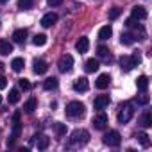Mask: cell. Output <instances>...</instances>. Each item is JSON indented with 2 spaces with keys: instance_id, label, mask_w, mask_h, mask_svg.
Returning a JSON list of instances; mask_svg holds the SVG:
<instances>
[{
  "instance_id": "27",
  "label": "cell",
  "mask_w": 152,
  "mask_h": 152,
  "mask_svg": "<svg viewBox=\"0 0 152 152\" xmlns=\"http://www.w3.org/2000/svg\"><path fill=\"white\" fill-rule=\"evenodd\" d=\"M36 107H38V100H36V99H29V100L25 102V106H23V109H25L27 113H34Z\"/></svg>"
},
{
  "instance_id": "13",
  "label": "cell",
  "mask_w": 152,
  "mask_h": 152,
  "mask_svg": "<svg viewBox=\"0 0 152 152\" xmlns=\"http://www.w3.org/2000/svg\"><path fill=\"white\" fill-rule=\"evenodd\" d=\"M56 22H57V15H56V13H47V15L41 18V25H43L45 29H47V27H52Z\"/></svg>"
},
{
  "instance_id": "20",
  "label": "cell",
  "mask_w": 152,
  "mask_h": 152,
  "mask_svg": "<svg viewBox=\"0 0 152 152\" xmlns=\"http://www.w3.org/2000/svg\"><path fill=\"white\" fill-rule=\"evenodd\" d=\"M111 34H113L111 25H104V27H100V31H99V38H100L102 41H104V39H109Z\"/></svg>"
},
{
  "instance_id": "17",
  "label": "cell",
  "mask_w": 152,
  "mask_h": 152,
  "mask_svg": "<svg viewBox=\"0 0 152 152\" xmlns=\"http://www.w3.org/2000/svg\"><path fill=\"white\" fill-rule=\"evenodd\" d=\"M27 39V29H18L13 32V41L15 43H23Z\"/></svg>"
},
{
  "instance_id": "16",
  "label": "cell",
  "mask_w": 152,
  "mask_h": 152,
  "mask_svg": "<svg viewBox=\"0 0 152 152\" xmlns=\"http://www.w3.org/2000/svg\"><path fill=\"white\" fill-rule=\"evenodd\" d=\"M13 52V45L7 41V39H2L0 38V56H9Z\"/></svg>"
},
{
  "instance_id": "40",
  "label": "cell",
  "mask_w": 152,
  "mask_h": 152,
  "mask_svg": "<svg viewBox=\"0 0 152 152\" xmlns=\"http://www.w3.org/2000/svg\"><path fill=\"white\" fill-rule=\"evenodd\" d=\"M2 70H4V64H2V63H0V73H2Z\"/></svg>"
},
{
  "instance_id": "14",
  "label": "cell",
  "mask_w": 152,
  "mask_h": 152,
  "mask_svg": "<svg viewBox=\"0 0 152 152\" xmlns=\"http://www.w3.org/2000/svg\"><path fill=\"white\" fill-rule=\"evenodd\" d=\"M100 68V63H99V59H88L86 61V64H84V70H86V73H95L97 70Z\"/></svg>"
},
{
  "instance_id": "4",
  "label": "cell",
  "mask_w": 152,
  "mask_h": 152,
  "mask_svg": "<svg viewBox=\"0 0 152 152\" xmlns=\"http://www.w3.org/2000/svg\"><path fill=\"white\" fill-rule=\"evenodd\" d=\"M107 147H118L120 143H122V136H120V132L118 131H109V132H106L104 134V140H102Z\"/></svg>"
},
{
  "instance_id": "11",
  "label": "cell",
  "mask_w": 152,
  "mask_h": 152,
  "mask_svg": "<svg viewBox=\"0 0 152 152\" xmlns=\"http://www.w3.org/2000/svg\"><path fill=\"white\" fill-rule=\"evenodd\" d=\"M32 66H34L32 70H34V73H36V75H43V73L48 70V64H47V61H43V59H36Z\"/></svg>"
},
{
  "instance_id": "42",
  "label": "cell",
  "mask_w": 152,
  "mask_h": 152,
  "mask_svg": "<svg viewBox=\"0 0 152 152\" xmlns=\"http://www.w3.org/2000/svg\"><path fill=\"white\" fill-rule=\"evenodd\" d=\"M0 102H2V97H0Z\"/></svg>"
},
{
  "instance_id": "1",
  "label": "cell",
  "mask_w": 152,
  "mask_h": 152,
  "mask_svg": "<svg viewBox=\"0 0 152 152\" xmlns=\"http://www.w3.org/2000/svg\"><path fill=\"white\" fill-rule=\"evenodd\" d=\"M90 141V132L86 129H75L70 136V143L75 145V147H83Z\"/></svg>"
},
{
  "instance_id": "6",
  "label": "cell",
  "mask_w": 152,
  "mask_h": 152,
  "mask_svg": "<svg viewBox=\"0 0 152 152\" xmlns=\"http://www.w3.org/2000/svg\"><path fill=\"white\" fill-rule=\"evenodd\" d=\"M109 84H111V75L109 73H100L95 81V86L99 90H106V88H109Z\"/></svg>"
},
{
  "instance_id": "38",
  "label": "cell",
  "mask_w": 152,
  "mask_h": 152,
  "mask_svg": "<svg viewBox=\"0 0 152 152\" xmlns=\"http://www.w3.org/2000/svg\"><path fill=\"white\" fill-rule=\"evenodd\" d=\"M7 86V79L6 77H0V90H4Z\"/></svg>"
},
{
  "instance_id": "3",
  "label": "cell",
  "mask_w": 152,
  "mask_h": 152,
  "mask_svg": "<svg viewBox=\"0 0 152 152\" xmlns=\"http://www.w3.org/2000/svg\"><path fill=\"white\" fill-rule=\"evenodd\" d=\"M132 115H134V109H132V104L131 102H127V104H124L122 107H120V111H118V124H127V122H131V118H132Z\"/></svg>"
},
{
  "instance_id": "35",
  "label": "cell",
  "mask_w": 152,
  "mask_h": 152,
  "mask_svg": "<svg viewBox=\"0 0 152 152\" xmlns=\"http://www.w3.org/2000/svg\"><path fill=\"white\" fill-rule=\"evenodd\" d=\"M148 102H150V97H148V95H141V97L138 99V104H140V106H147Z\"/></svg>"
},
{
  "instance_id": "39",
  "label": "cell",
  "mask_w": 152,
  "mask_h": 152,
  "mask_svg": "<svg viewBox=\"0 0 152 152\" xmlns=\"http://www.w3.org/2000/svg\"><path fill=\"white\" fill-rule=\"evenodd\" d=\"M13 124H20V113H15V116H13Z\"/></svg>"
},
{
  "instance_id": "31",
  "label": "cell",
  "mask_w": 152,
  "mask_h": 152,
  "mask_svg": "<svg viewBox=\"0 0 152 152\" xmlns=\"http://www.w3.org/2000/svg\"><path fill=\"white\" fill-rule=\"evenodd\" d=\"M34 6V0H18V9L25 11V9H31Z\"/></svg>"
},
{
  "instance_id": "21",
  "label": "cell",
  "mask_w": 152,
  "mask_h": 152,
  "mask_svg": "<svg viewBox=\"0 0 152 152\" xmlns=\"http://www.w3.org/2000/svg\"><path fill=\"white\" fill-rule=\"evenodd\" d=\"M57 84H59V81H57L56 77H48V79H45V83H43V90H47V91L56 90Z\"/></svg>"
},
{
  "instance_id": "15",
  "label": "cell",
  "mask_w": 152,
  "mask_h": 152,
  "mask_svg": "<svg viewBox=\"0 0 152 152\" xmlns=\"http://www.w3.org/2000/svg\"><path fill=\"white\" fill-rule=\"evenodd\" d=\"M75 48H77V52H81V54H86L88 48H90V39L86 36H83L77 43H75Z\"/></svg>"
},
{
  "instance_id": "5",
  "label": "cell",
  "mask_w": 152,
  "mask_h": 152,
  "mask_svg": "<svg viewBox=\"0 0 152 152\" xmlns=\"http://www.w3.org/2000/svg\"><path fill=\"white\" fill-rule=\"evenodd\" d=\"M57 68H59V72H63V73H68V72H72V68H73V57H72L70 54H64V56L59 59V63H57Z\"/></svg>"
},
{
  "instance_id": "41",
  "label": "cell",
  "mask_w": 152,
  "mask_h": 152,
  "mask_svg": "<svg viewBox=\"0 0 152 152\" xmlns=\"http://www.w3.org/2000/svg\"><path fill=\"white\" fill-rule=\"evenodd\" d=\"M7 2V0H0V4H6Z\"/></svg>"
},
{
  "instance_id": "36",
  "label": "cell",
  "mask_w": 152,
  "mask_h": 152,
  "mask_svg": "<svg viewBox=\"0 0 152 152\" xmlns=\"http://www.w3.org/2000/svg\"><path fill=\"white\" fill-rule=\"evenodd\" d=\"M63 4V0H48V6L50 7H57V6H61Z\"/></svg>"
},
{
  "instance_id": "12",
  "label": "cell",
  "mask_w": 152,
  "mask_h": 152,
  "mask_svg": "<svg viewBox=\"0 0 152 152\" xmlns=\"http://www.w3.org/2000/svg\"><path fill=\"white\" fill-rule=\"evenodd\" d=\"M131 15H132V18H136V20H145V18H147V9H145L143 6H134L132 11H131Z\"/></svg>"
},
{
  "instance_id": "37",
  "label": "cell",
  "mask_w": 152,
  "mask_h": 152,
  "mask_svg": "<svg viewBox=\"0 0 152 152\" xmlns=\"http://www.w3.org/2000/svg\"><path fill=\"white\" fill-rule=\"evenodd\" d=\"M132 59H134V63H136V66L141 63V56H140V52H134L132 54Z\"/></svg>"
},
{
  "instance_id": "32",
  "label": "cell",
  "mask_w": 152,
  "mask_h": 152,
  "mask_svg": "<svg viewBox=\"0 0 152 152\" xmlns=\"http://www.w3.org/2000/svg\"><path fill=\"white\" fill-rule=\"evenodd\" d=\"M141 125H143V127H150V125H152V115H150V113H145V115L141 116Z\"/></svg>"
},
{
  "instance_id": "25",
  "label": "cell",
  "mask_w": 152,
  "mask_h": 152,
  "mask_svg": "<svg viewBox=\"0 0 152 152\" xmlns=\"http://www.w3.org/2000/svg\"><path fill=\"white\" fill-rule=\"evenodd\" d=\"M7 100H9V104H18V100H20V90L13 88L9 91V95H7Z\"/></svg>"
},
{
  "instance_id": "33",
  "label": "cell",
  "mask_w": 152,
  "mask_h": 152,
  "mask_svg": "<svg viewBox=\"0 0 152 152\" xmlns=\"http://www.w3.org/2000/svg\"><path fill=\"white\" fill-rule=\"evenodd\" d=\"M18 86H20V90H23V91H29V90H31L29 79H18Z\"/></svg>"
},
{
  "instance_id": "23",
  "label": "cell",
  "mask_w": 152,
  "mask_h": 152,
  "mask_svg": "<svg viewBox=\"0 0 152 152\" xmlns=\"http://www.w3.org/2000/svg\"><path fill=\"white\" fill-rule=\"evenodd\" d=\"M23 66H25L23 57H15V59L11 61V68H13L15 72H22V70H23Z\"/></svg>"
},
{
  "instance_id": "7",
  "label": "cell",
  "mask_w": 152,
  "mask_h": 152,
  "mask_svg": "<svg viewBox=\"0 0 152 152\" xmlns=\"http://www.w3.org/2000/svg\"><path fill=\"white\" fill-rule=\"evenodd\" d=\"M109 102H111L109 95H99V97H95L93 107H95L97 111H102V109H106V106H109Z\"/></svg>"
},
{
  "instance_id": "18",
  "label": "cell",
  "mask_w": 152,
  "mask_h": 152,
  "mask_svg": "<svg viewBox=\"0 0 152 152\" xmlns=\"http://www.w3.org/2000/svg\"><path fill=\"white\" fill-rule=\"evenodd\" d=\"M34 138H36V145H38L39 150H45V148L48 147V143H50V138H47V136H43V134L34 136Z\"/></svg>"
},
{
  "instance_id": "2",
  "label": "cell",
  "mask_w": 152,
  "mask_h": 152,
  "mask_svg": "<svg viewBox=\"0 0 152 152\" xmlns=\"http://www.w3.org/2000/svg\"><path fill=\"white\" fill-rule=\"evenodd\" d=\"M84 113H86V107L79 100H73L66 106V116H70V118H81V116H84Z\"/></svg>"
},
{
  "instance_id": "22",
  "label": "cell",
  "mask_w": 152,
  "mask_h": 152,
  "mask_svg": "<svg viewBox=\"0 0 152 152\" xmlns=\"http://www.w3.org/2000/svg\"><path fill=\"white\" fill-rule=\"evenodd\" d=\"M97 56H99L100 59H104V61H109V59H111L109 48H107V47H104V45H100V47L97 48Z\"/></svg>"
},
{
  "instance_id": "10",
  "label": "cell",
  "mask_w": 152,
  "mask_h": 152,
  "mask_svg": "<svg viewBox=\"0 0 152 152\" xmlns=\"http://www.w3.org/2000/svg\"><path fill=\"white\" fill-rule=\"evenodd\" d=\"M88 88H90V83H88L86 77H79V79L73 81V90L75 91H88Z\"/></svg>"
},
{
  "instance_id": "29",
  "label": "cell",
  "mask_w": 152,
  "mask_h": 152,
  "mask_svg": "<svg viewBox=\"0 0 152 152\" xmlns=\"http://www.w3.org/2000/svg\"><path fill=\"white\" fill-rule=\"evenodd\" d=\"M120 41H122V45H132V43H134V36L129 34V32H122Z\"/></svg>"
},
{
  "instance_id": "9",
  "label": "cell",
  "mask_w": 152,
  "mask_h": 152,
  "mask_svg": "<svg viewBox=\"0 0 152 152\" xmlns=\"http://www.w3.org/2000/svg\"><path fill=\"white\" fill-rule=\"evenodd\" d=\"M134 66H136V63H134L132 56H122V57H120V68H122L124 72H131Z\"/></svg>"
},
{
  "instance_id": "26",
  "label": "cell",
  "mask_w": 152,
  "mask_h": 152,
  "mask_svg": "<svg viewBox=\"0 0 152 152\" xmlns=\"http://www.w3.org/2000/svg\"><path fill=\"white\" fill-rule=\"evenodd\" d=\"M15 127H13V134H11V138H9V141H7V145H13L15 141H16V138L20 136V131H22V125L20 124H13Z\"/></svg>"
},
{
  "instance_id": "24",
  "label": "cell",
  "mask_w": 152,
  "mask_h": 152,
  "mask_svg": "<svg viewBox=\"0 0 152 152\" xmlns=\"http://www.w3.org/2000/svg\"><path fill=\"white\" fill-rule=\"evenodd\" d=\"M136 140L140 141V145H141L143 148L150 147V140H148V134H147V132H138V134H136Z\"/></svg>"
},
{
  "instance_id": "34",
  "label": "cell",
  "mask_w": 152,
  "mask_h": 152,
  "mask_svg": "<svg viewBox=\"0 0 152 152\" xmlns=\"http://www.w3.org/2000/svg\"><path fill=\"white\" fill-rule=\"evenodd\" d=\"M120 13H122L120 7H113V9L109 11V20H116V18L120 16Z\"/></svg>"
},
{
  "instance_id": "30",
  "label": "cell",
  "mask_w": 152,
  "mask_h": 152,
  "mask_svg": "<svg viewBox=\"0 0 152 152\" xmlns=\"http://www.w3.org/2000/svg\"><path fill=\"white\" fill-rule=\"evenodd\" d=\"M32 43H34L36 47H43V45L47 43V36H45V34H36V36L32 38Z\"/></svg>"
},
{
  "instance_id": "19",
  "label": "cell",
  "mask_w": 152,
  "mask_h": 152,
  "mask_svg": "<svg viewBox=\"0 0 152 152\" xmlns=\"http://www.w3.org/2000/svg\"><path fill=\"white\" fill-rule=\"evenodd\" d=\"M136 86H138V90L140 91H147V88H148V79H147V75H140V77L136 79Z\"/></svg>"
},
{
  "instance_id": "8",
  "label": "cell",
  "mask_w": 152,
  "mask_h": 152,
  "mask_svg": "<svg viewBox=\"0 0 152 152\" xmlns=\"http://www.w3.org/2000/svg\"><path fill=\"white\" fill-rule=\"evenodd\" d=\"M106 125H107V115H106V113H99V115L93 118V127H95L97 131H104Z\"/></svg>"
},
{
  "instance_id": "28",
  "label": "cell",
  "mask_w": 152,
  "mask_h": 152,
  "mask_svg": "<svg viewBox=\"0 0 152 152\" xmlns=\"http://www.w3.org/2000/svg\"><path fill=\"white\" fill-rule=\"evenodd\" d=\"M54 132H56L57 136H64V134H66V125L61 124V122H56V124H54Z\"/></svg>"
}]
</instances>
